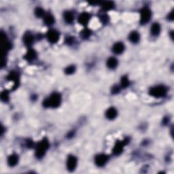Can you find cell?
I'll return each instance as SVG.
<instances>
[{
  "label": "cell",
  "instance_id": "1",
  "mask_svg": "<svg viewBox=\"0 0 174 174\" xmlns=\"http://www.w3.org/2000/svg\"><path fill=\"white\" fill-rule=\"evenodd\" d=\"M61 103V96L59 93H54L48 98L43 101V106L45 108H56L60 106Z\"/></svg>",
  "mask_w": 174,
  "mask_h": 174
},
{
  "label": "cell",
  "instance_id": "2",
  "mask_svg": "<svg viewBox=\"0 0 174 174\" xmlns=\"http://www.w3.org/2000/svg\"><path fill=\"white\" fill-rule=\"evenodd\" d=\"M50 146L49 142L46 138H44L38 144L35 150V156L38 158H42L44 156Z\"/></svg>",
  "mask_w": 174,
  "mask_h": 174
},
{
  "label": "cell",
  "instance_id": "3",
  "mask_svg": "<svg viewBox=\"0 0 174 174\" xmlns=\"http://www.w3.org/2000/svg\"><path fill=\"white\" fill-rule=\"evenodd\" d=\"M167 88L162 85L156 86V87L151 88L150 91H149V93H150L151 96L156 97V98L165 97L167 95Z\"/></svg>",
  "mask_w": 174,
  "mask_h": 174
},
{
  "label": "cell",
  "instance_id": "4",
  "mask_svg": "<svg viewBox=\"0 0 174 174\" xmlns=\"http://www.w3.org/2000/svg\"><path fill=\"white\" fill-rule=\"evenodd\" d=\"M152 16V12L148 8L144 7L141 10L140 12V23L144 25L149 22Z\"/></svg>",
  "mask_w": 174,
  "mask_h": 174
},
{
  "label": "cell",
  "instance_id": "5",
  "mask_svg": "<svg viewBox=\"0 0 174 174\" xmlns=\"http://www.w3.org/2000/svg\"><path fill=\"white\" fill-rule=\"evenodd\" d=\"M129 142V139H125L123 141H117L114 145L112 152L114 155H119L123 151L124 146Z\"/></svg>",
  "mask_w": 174,
  "mask_h": 174
},
{
  "label": "cell",
  "instance_id": "6",
  "mask_svg": "<svg viewBox=\"0 0 174 174\" xmlns=\"http://www.w3.org/2000/svg\"><path fill=\"white\" fill-rule=\"evenodd\" d=\"M60 34L55 29H50L46 33V38L48 41L52 44H55L59 41Z\"/></svg>",
  "mask_w": 174,
  "mask_h": 174
},
{
  "label": "cell",
  "instance_id": "7",
  "mask_svg": "<svg viewBox=\"0 0 174 174\" xmlns=\"http://www.w3.org/2000/svg\"><path fill=\"white\" fill-rule=\"evenodd\" d=\"M109 159L108 156L104 154H100L95 157V162L98 167H103L106 164Z\"/></svg>",
  "mask_w": 174,
  "mask_h": 174
},
{
  "label": "cell",
  "instance_id": "8",
  "mask_svg": "<svg viewBox=\"0 0 174 174\" xmlns=\"http://www.w3.org/2000/svg\"><path fill=\"white\" fill-rule=\"evenodd\" d=\"M76 166H77V158L73 155L69 156L67 160V167L69 171H74L76 169Z\"/></svg>",
  "mask_w": 174,
  "mask_h": 174
},
{
  "label": "cell",
  "instance_id": "9",
  "mask_svg": "<svg viewBox=\"0 0 174 174\" xmlns=\"http://www.w3.org/2000/svg\"><path fill=\"white\" fill-rule=\"evenodd\" d=\"M90 18H91V16H90L89 13L83 12L79 15L78 20L80 24L83 25H87L89 23Z\"/></svg>",
  "mask_w": 174,
  "mask_h": 174
},
{
  "label": "cell",
  "instance_id": "10",
  "mask_svg": "<svg viewBox=\"0 0 174 174\" xmlns=\"http://www.w3.org/2000/svg\"><path fill=\"white\" fill-rule=\"evenodd\" d=\"M8 79L10 81H13L14 83V89H16L18 87V84H19V76L18 75V74L16 73V72H11L10 74L8 76Z\"/></svg>",
  "mask_w": 174,
  "mask_h": 174
},
{
  "label": "cell",
  "instance_id": "11",
  "mask_svg": "<svg viewBox=\"0 0 174 174\" xmlns=\"http://www.w3.org/2000/svg\"><path fill=\"white\" fill-rule=\"evenodd\" d=\"M124 50H125V46L122 42H117L113 46L112 48V50L115 54L119 55L123 53Z\"/></svg>",
  "mask_w": 174,
  "mask_h": 174
},
{
  "label": "cell",
  "instance_id": "12",
  "mask_svg": "<svg viewBox=\"0 0 174 174\" xmlns=\"http://www.w3.org/2000/svg\"><path fill=\"white\" fill-rule=\"evenodd\" d=\"M18 156L16 154H11L8 158V163L10 167H14L18 164Z\"/></svg>",
  "mask_w": 174,
  "mask_h": 174
},
{
  "label": "cell",
  "instance_id": "13",
  "mask_svg": "<svg viewBox=\"0 0 174 174\" xmlns=\"http://www.w3.org/2000/svg\"><path fill=\"white\" fill-rule=\"evenodd\" d=\"M33 36L31 33H26L23 36V42L27 46H30L32 45V44L33 42Z\"/></svg>",
  "mask_w": 174,
  "mask_h": 174
},
{
  "label": "cell",
  "instance_id": "14",
  "mask_svg": "<svg viewBox=\"0 0 174 174\" xmlns=\"http://www.w3.org/2000/svg\"><path fill=\"white\" fill-rule=\"evenodd\" d=\"M106 116L107 118L110 120H113L117 116V111L116 108H110L108 109V110L106 112Z\"/></svg>",
  "mask_w": 174,
  "mask_h": 174
},
{
  "label": "cell",
  "instance_id": "15",
  "mask_svg": "<svg viewBox=\"0 0 174 174\" xmlns=\"http://www.w3.org/2000/svg\"><path fill=\"white\" fill-rule=\"evenodd\" d=\"M36 55L37 54H36L35 51L33 49H31L26 53V55H25L24 58L27 61H33L34 59L36 58Z\"/></svg>",
  "mask_w": 174,
  "mask_h": 174
},
{
  "label": "cell",
  "instance_id": "16",
  "mask_svg": "<svg viewBox=\"0 0 174 174\" xmlns=\"http://www.w3.org/2000/svg\"><path fill=\"white\" fill-rule=\"evenodd\" d=\"M150 30H151V33H152L153 35H154V36L158 35L160 32V25L157 23H155L152 25Z\"/></svg>",
  "mask_w": 174,
  "mask_h": 174
},
{
  "label": "cell",
  "instance_id": "17",
  "mask_svg": "<svg viewBox=\"0 0 174 174\" xmlns=\"http://www.w3.org/2000/svg\"><path fill=\"white\" fill-rule=\"evenodd\" d=\"M118 65V61L114 57H110L107 61V66L110 69H114L116 68Z\"/></svg>",
  "mask_w": 174,
  "mask_h": 174
},
{
  "label": "cell",
  "instance_id": "18",
  "mask_svg": "<svg viewBox=\"0 0 174 174\" xmlns=\"http://www.w3.org/2000/svg\"><path fill=\"white\" fill-rule=\"evenodd\" d=\"M64 19L68 23H72L74 21V16L73 13L72 12H70V11H67L64 13Z\"/></svg>",
  "mask_w": 174,
  "mask_h": 174
},
{
  "label": "cell",
  "instance_id": "19",
  "mask_svg": "<svg viewBox=\"0 0 174 174\" xmlns=\"http://www.w3.org/2000/svg\"><path fill=\"white\" fill-rule=\"evenodd\" d=\"M139 34L137 31H132L129 34V40L131 42L137 43L139 40Z\"/></svg>",
  "mask_w": 174,
  "mask_h": 174
},
{
  "label": "cell",
  "instance_id": "20",
  "mask_svg": "<svg viewBox=\"0 0 174 174\" xmlns=\"http://www.w3.org/2000/svg\"><path fill=\"white\" fill-rule=\"evenodd\" d=\"M101 6L105 10H110L114 7V3L110 1H104V2H101Z\"/></svg>",
  "mask_w": 174,
  "mask_h": 174
},
{
  "label": "cell",
  "instance_id": "21",
  "mask_svg": "<svg viewBox=\"0 0 174 174\" xmlns=\"http://www.w3.org/2000/svg\"><path fill=\"white\" fill-rule=\"evenodd\" d=\"M44 23L47 25H52L55 23V18L53 15L46 14L44 16Z\"/></svg>",
  "mask_w": 174,
  "mask_h": 174
},
{
  "label": "cell",
  "instance_id": "22",
  "mask_svg": "<svg viewBox=\"0 0 174 174\" xmlns=\"http://www.w3.org/2000/svg\"><path fill=\"white\" fill-rule=\"evenodd\" d=\"M91 31L89 29L86 28L82 31L81 33H80V36L83 38V39H88L90 36L91 35Z\"/></svg>",
  "mask_w": 174,
  "mask_h": 174
},
{
  "label": "cell",
  "instance_id": "23",
  "mask_svg": "<svg viewBox=\"0 0 174 174\" xmlns=\"http://www.w3.org/2000/svg\"><path fill=\"white\" fill-rule=\"evenodd\" d=\"M120 83H121V87L122 88H127V87H129V85H130V82L129 79L127 76H123L121 78V81H120Z\"/></svg>",
  "mask_w": 174,
  "mask_h": 174
},
{
  "label": "cell",
  "instance_id": "24",
  "mask_svg": "<svg viewBox=\"0 0 174 174\" xmlns=\"http://www.w3.org/2000/svg\"><path fill=\"white\" fill-rule=\"evenodd\" d=\"M35 14L37 17H42L44 15V10L41 8H36L35 10Z\"/></svg>",
  "mask_w": 174,
  "mask_h": 174
},
{
  "label": "cell",
  "instance_id": "25",
  "mask_svg": "<svg viewBox=\"0 0 174 174\" xmlns=\"http://www.w3.org/2000/svg\"><path fill=\"white\" fill-rule=\"evenodd\" d=\"M1 99L4 102H7L9 100V93L7 91H3L1 94Z\"/></svg>",
  "mask_w": 174,
  "mask_h": 174
},
{
  "label": "cell",
  "instance_id": "26",
  "mask_svg": "<svg viewBox=\"0 0 174 174\" xmlns=\"http://www.w3.org/2000/svg\"><path fill=\"white\" fill-rule=\"evenodd\" d=\"M76 70V68L75 66H68V68L66 69V70H65V72H66V74H68V75H70V74H74V72H75Z\"/></svg>",
  "mask_w": 174,
  "mask_h": 174
},
{
  "label": "cell",
  "instance_id": "27",
  "mask_svg": "<svg viewBox=\"0 0 174 174\" xmlns=\"http://www.w3.org/2000/svg\"><path fill=\"white\" fill-rule=\"evenodd\" d=\"M100 20L104 24H107L110 20V18L107 14H103L100 16Z\"/></svg>",
  "mask_w": 174,
  "mask_h": 174
},
{
  "label": "cell",
  "instance_id": "28",
  "mask_svg": "<svg viewBox=\"0 0 174 174\" xmlns=\"http://www.w3.org/2000/svg\"><path fill=\"white\" fill-rule=\"evenodd\" d=\"M120 91V88L118 86H114L112 89V93L113 94H117Z\"/></svg>",
  "mask_w": 174,
  "mask_h": 174
},
{
  "label": "cell",
  "instance_id": "29",
  "mask_svg": "<svg viewBox=\"0 0 174 174\" xmlns=\"http://www.w3.org/2000/svg\"><path fill=\"white\" fill-rule=\"evenodd\" d=\"M66 42L68 44H73L74 42V38L72 37L67 38Z\"/></svg>",
  "mask_w": 174,
  "mask_h": 174
},
{
  "label": "cell",
  "instance_id": "30",
  "mask_svg": "<svg viewBox=\"0 0 174 174\" xmlns=\"http://www.w3.org/2000/svg\"><path fill=\"white\" fill-rule=\"evenodd\" d=\"M168 18H169L170 20H173V11H171V13L168 15Z\"/></svg>",
  "mask_w": 174,
  "mask_h": 174
}]
</instances>
